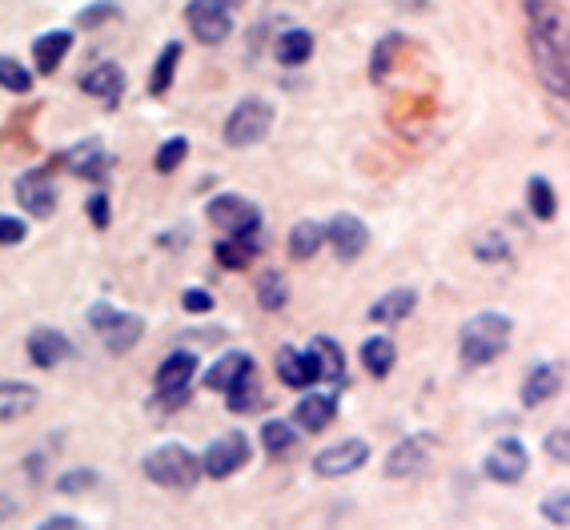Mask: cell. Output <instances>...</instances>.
<instances>
[{"mask_svg": "<svg viewBox=\"0 0 570 530\" xmlns=\"http://www.w3.org/2000/svg\"><path fill=\"white\" fill-rule=\"evenodd\" d=\"M526 17H530V53L534 65L546 81L550 93L566 97L570 81H566V21L562 9L550 0H526Z\"/></svg>", "mask_w": 570, "mask_h": 530, "instance_id": "cell-1", "label": "cell"}, {"mask_svg": "<svg viewBox=\"0 0 570 530\" xmlns=\"http://www.w3.org/2000/svg\"><path fill=\"white\" fill-rule=\"evenodd\" d=\"M510 330L514 322L506 314H478L462 326V342H458V354L466 366H486L494 362L506 346H510Z\"/></svg>", "mask_w": 570, "mask_h": 530, "instance_id": "cell-2", "label": "cell"}, {"mask_svg": "<svg viewBox=\"0 0 570 530\" xmlns=\"http://www.w3.org/2000/svg\"><path fill=\"white\" fill-rule=\"evenodd\" d=\"M141 466L157 486H169V490H189L201 478V458L181 442H165V446L149 450Z\"/></svg>", "mask_w": 570, "mask_h": 530, "instance_id": "cell-3", "label": "cell"}, {"mask_svg": "<svg viewBox=\"0 0 570 530\" xmlns=\"http://www.w3.org/2000/svg\"><path fill=\"white\" fill-rule=\"evenodd\" d=\"M89 326L101 334V342H105L113 354L133 350L137 338L145 334V322H141L137 314H121V310H113L109 302H97V306L89 310Z\"/></svg>", "mask_w": 570, "mask_h": 530, "instance_id": "cell-4", "label": "cell"}, {"mask_svg": "<svg viewBox=\"0 0 570 530\" xmlns=\"http://www.w3.org/2000/svg\"><path fill=\"white\" fill-rule=\"evenodd\" d=\"M269 129H273V105L261 101V97H245V101H237V109L225 121V141L237 145V149L257 145Z\"/></svg>", "mask_w": 570, "mask_h": 530, "instance_id": "cell-5", "label": "cell"}, {"mask_svg": "<svg viewBox=\"0 0 570 530\" xmlns=\"http://www.w3.org/2000/svg\"><path fill=\"white\" fill-rule=\"evenodd\" d=\"M209 221H213L217 229L233 233V237H253L257 225H261V213H257V205H253L249 197H241V193H221V197L209 201Z\"/></svg>", "mask_w": 570, "mask_h": 530, "instance_id": "cell-6", "label": "cell"}, {"mask_svg": "<svg viewBox=\"0 0 570 530\" xmlns=\"http://www.w3.org/2000/svg\"><path fill=\"white\" fill-rule=\"evenodd\" d=\"M193 374H197V358H193L189 350H177V354H169V358L157 366V398H161L165 410H173V406L185 402Z\"/></svg>", "mask_w": 570, "mask_h": 530, "instance_id": "cell-7", "label": "cell"}, {"mask_svg": "<svg viewBox=\"0 0 570 530\" xmlns=\"http://www.w3.org/2000/svg\"><path fill=\"white\" fill-rule=\"evenodd\" d=\"M249 454H253L249 438H245L241 430H233V434H221L217 442H209V450H205V458H201V470H205L209 478H229L233 470H241V466L249 462Z\"/></svg>", "mask_w": 570, "mask_h": 530, "instance_id": "cell-8", "label": "cell"}, {"mask_svg": "<svg viewBox=\"0 0 570 530\" xmlns=\"http://www.w3.org/2000/svg\"><path fill=\"white\" fill-rule=\"evenodd\" d=\"M185 21H189V29H193V37L201 45H221L229 37V29H233L221 0H189Z\"/></svg>", "mask_w": 570, "mask_h": 530, "instance_id": "cell-9", "label": "cell"}, {"mask_svg": "<svg viewBox=\"0 0 570 530\" xmlns=\"http://www.w3.org/2000/svg\"><path fill=\"white\" fill-rule=\"evenodd\" d=\"M366 462H370V442H362V438H346V442H338V446L322 450V454L314 458V470H318L322 478H346V474L362 470Z\"/></svg>", "mask_w": 570, "mask_h": 530, "instance_id": "cell-10", "label": "cell"}, {"mask_svg": "<svg viewBox=\"0 0 570 530\" xmlns=\"http://www.w3.org/2000/svg\"><path fill=\"white\" fill-rule=\"evenodd\" d=\"M326 237H330L338 261H358V257L366 253V245H370V229H366L354 213H338V217L330 221Z\"/></svg>", "mask_w": 570, "mask_h": 530, "instance_id": "cell-11", "label": "cell"}, {"mask_svg": "<svg viewBox=\"0 0 570 530\" xmlns=\"http://www.w3.org/2000/svg\"><path fill=\"white\" fill-rule=\"evenodd\" d=\"M17 201L33 213V217H49L57 209V185L49 177V169H29L17 181Z\"/></svg>", "mask_w": 570, "mask_h": 530, "instance_id": "cell-12", "label": "cell"}, {"mask_svg": "<svg viewBox=\"0 0 570 530\" xmlns=\"http://www.w3.org/2000/svg\"><path fill=\"white\" fill-rule=\"evenodd\" d=\"M526 466H530V458H526L522 442H514V438H498V446L486 454V474L494 482H518L526 474Z\"/></svg>", "mask_w": 570, "mask_h": 530, "instance_id": "cell-13", "label": "cell"}, {"mask_svg": "<svg viewBox=\"0 0 570 530\" xmlns=\"http://www.w3.org/2000/svg\"><path fill=\"white\" fill-rule=\"evenodd\" d=\"M277 378L290 386V390H306V386H314L322 374H318V362H314V354L310 350H294V346H285L281 354H277Z\"/></svg>", "mask_w": 570, "mask_h": 530, "instance_id": "cell-14", "label": "cell"}, {"mask_svg": "<svg viewBox=\"0 0 570 530\" xmlns=\"http://www.w3.org/2000/svg\"><path fill=\"white\" fill-rule=\"evenodd\" d=\"M69 354H73V346H69V338H65L61 330H33V338H29V358H33V366L53 370V366H61Z\"/></svg>", "mask_w": 570, "mask_h": 530, "instance_id": "cell-15", "label": "cell"}, {"mask_svg": "<svg viewBox=\"0 0 570 530\" xmlns=\"http://www.w3.org/2000/svg\"><path fill=\"white\" fill-rule=\"evenodd\" d=\"M334 414H338V398L334 394H326V390H318V394H306L302 402H298V410H294V422L302 426V430H326L330 422H334Z\"/></svg>", "mask_w": 570, "mask_h": 530, "instance_id": "cell-16", "label": "cell"}, {"mask_svg": "<svg viewBox=\"0 0 570 530\" xmlns=\"http://www.w3.org/2000/svg\"><path fill=\"white\" fill-rule=\"evenodd\" d=\"M426 450H430V438H426V434L406 438L402 446H394V450H390V458H386V474H390V478H410V474H418V470H422V462H426Z\"/></svg>", "mask_w": 570, "mask_h": 530, "instance_id": "cell-17", "label": "cell"}, {"mask_svg": "<svg viewBox=\"0 0 570 530\" xmlns=\"http://www.w3.org/2000/svg\"><path fill=\"white\" fill-rule=\"evenodd\" d=\"M558 386H562V370H558L554 362H538V366H530V374H526V382H522V402H526V406H538V402L554 398Z\"/></svg>", "mask_w": 570, "mask_h": 530, "instance_id": "cell-18", "label": "cell"}, {"mask_svg": "<svg viewBox=\"0 0 570 530\" xmlns=\"http://www.w3.org/2000/svg\"><path fill=\"white\" fill-rule=\"evenodd\" d=\"M69 45H73V33H65V29H57V33H41V37L33 41L37 73H41V77L57 73V69H61V61H65V53H69Z\"/></svg>", "mask_w": 570, "mask_h": 530, "instance_id": "cell-19", "label": "cell"}, {"mask_svg": "<svg viewBox=\"0 0 570 530\" xmlns=\"http://www.w3.org/2000/svg\"><path fill=\"white\" fill-rule=\"evenodd\" d=\"M314 57V37L306 29H290V33H281L273 41V61L285 65V69H294V65H306Z\"/></svg>", "mask_w": 570, "mask_h": 530, "instance_id": "cell-20", "label": "cell"}, {"mask_svg": "<svg viewBox=\"0 0 570 530\" xmlns=\"http://www.w3.org/2000/svg\"><path fill=\"white\" fill-rule=\"evenodd\" d=\"M81 89H85L89 97H101L105 105H117L121 93H125V73H121V65H97V69L81 81Z\"/></svg>", "mask_w": 570, "mask_h": 530, "instance_id": "cell-21", "label": "cell"}, {"mask_svg": "<svg viewBox=\"0 0 570 530\" xmlns=\"http://www.w3.org/2000/svg\"><path fill=\"white\" fill-rule=\"evenodd\" d=\"M65 165H69L77 177H105V169H109V153L101 149V141H97V137H89V141H81L77 149H69V153H65Z\"/></svg>", "mask_w": 570, "mask_h": 530, "instance_id": "cell-22", "label": "cell"}, {"mask_svg": "<svg viewBox=\"0 0 570 530\" xmlns=\"http://www.w3.org/2000/svg\"><path fill=\"white\" fill-rule=\"evenodd\" d=\"M37 406V390L29 382H0V422H17Z\"/></svg>", "mask_w": 570, "mask_h": 530, "instance_id": "cell-23", "label": "cell"}, {"mask_svg": "<svg viewBox=\"0 0 570 530\" xmlns=\"http://www.w3.org/2000/svg\"><path fill=\"white\" fill-rule=\"evenodd\" d=\"M253 370V358L249 354H241V350H233V354H225V358H217L213 366H209V374H205V386L209 390H229L241 374H249Z\"/></svg>", "mask_w": 570, "mask_h": 530, "instance_id": "cell-24", "label": "cell"}, {"mask_svg": "<svg viewBox=\"0 0 570 530\" xmlns=\"http://www.w3.org/2000/svg\"><path fill=\"white\" fill-rule=\"evenodd\" d=\"M414 306H418V294L414 290H390L386 298H378L374 306H370V322H402V318H410L414 314Z\"/></svg>", "mask_w": 570, "mask_h": 530, "instance_id": "cell-25", "label": "cell"}, {"mask_svg": "<svg viewBox=\"0 0 570 530\" xmlns=\"http://www.w3.org/2000/svg\"><path fill=\"white\" fill-rule=\"evenodd\" d=\"M213 257L225 265V270H245V265L257 257V245L249 241V237H225V241H217L213 245Z\"/></svg>", "mask_w": 570, "mask_h": 530, "instance_id": "cell-26", "label": "cell"}, {"mask_svg": "<svg viewBox=\"0 0 570 530\" xmlns=\"http://www.w3.org/2000/svg\"><path fill=\"white\" fill-rule=\"evenodd\" d=\"M322 241H326V229H322L318 221H298V225L290 229V253H294L298 261L314 257V253L322 249Z\"/></svg>", "mask_w": 570, "mask_h": 530, "instance_id": "cell-27", "label": "cell"}, {"mask_svg": "<svg viewBox=\"0 0 570 530\" xmlns=\"http://www.w3.org/2000/svg\"><path fill=\"white\" fill-rule=\"evenodd\" d=\"M225 394H229V410H233V414H253V410L261 406V386H257V374H253V370L241 374Z\"/></svg>", "mask_w": 570, "mask_h": 530, "instance_id": "cell-28", "label": "cell"}, {"mask_svg": "<svg viewBox=\"0 0 570 530\" xmlns=\"http://www.w3.org/2000/svg\"><path fill=\"white\" fill-rule=\"evenodd\" d=\"M261 446L273 454V458H281V454H290L294 446H298V430L290 426V422H265L261 426Z\"/></svg>", "mask_w": 570, "mask_h": 530, "instance_id": "cell-29", "label": "cell"}, {"mask_svg": "<svg viewBox=\"0 0 570 530\" xmlns=\"http://www.w3.org/2000/svg\"><path fill=\"white\" fill-rule=\"evenodd\" d=\"M177 61H181V45H177V41H169V45L161 49L157 65H153V81H149V93H153V97H165V89L173 85V73H177Z\"/></svg>", "mask_w": 570, "mask_h": 530, "instance_id": "cell-30", "label": "cell"}, {"mask_svg": "<svg viewBox=\"0 0 570 530\" xmlns=\"http://www.w3.org/2000/svg\"><path fill=\"white\" fill-rule=\"evenodd\" d=\"M310 354H314V362H318V374H322V378H330V382H338V378L346 374V366H342V350H338V342H330V338H314V342H310Z\"/></svg>", "mask_w": 570, "mask_h": 530, "instance_id": "cell-31", "label": "cell"}, {"mask_svg": "<svg viewBox=\"0 0 570 530\" xmlns=\"http://www.w3.org/2000/svg\"><path fill=\"white\" fill-rule=\"evenodd\" d=\"M362 362H366V370H370L374 378H386V374L394 370V342H390V338H370V342L362 346Z\"/></svg>", "mask_w": 570, "mask_h": 530, "instance_id": "cell-32", "label": "cell"}, {"mask_svg": "<svg viewBox=\"0 0 570 530\" xmlns=\"http://www.w3.org/2000/svg\"><path fill=\"white\" fill-rule=\"evenodd\" d=\"M526 197H530V209H534V217H538V221H550V217L558 213V201H554V189H550V181L534 177V181L526 185Z\"/></svg>", "mask_w": 570, "mask_h": 530, "instance_id": "cell-33", "label": "cell"}, {"mask_svg": "<svg viewBox=\"0 0 570 530\" xmlns=\"http://www.w3.org/2000/svg\"><path fill=\"white\" fill-rule=\"evenodd\" d=\"M285 298H290V286H285V278H281V274H261V282H257V302H261V310H281Z\"/></svg>", "mask_w": 570, "mask_h": 530, "instance_id": "cell-34", "label": "cell"}, {"mask_svg": "<svg viewBox=\"0 0 570 530\" xmlns=\"http://www.w3.org/2000/svg\"><path fill=\"white\" fill-rule=\"evenodd\" d=\"M0 89H9V93H29V89H33V77H29L25 65H17L13 57H0Z\"/></svg>", "mask_w": 570, "mask_h": 530, "instance_id": "cell-35", "label": "cell"}, {"mask_svg": "<svg viewBox=\"0 0 570 530\" xmlns=\"http://www.w3.org/2000/svg\"><path fill=\"white\" fill-rule=\"evenodd\" d=\"M189 157V141L185 137H169L161 149H157V173H177V165Z\"/></svg>", "mask_w": 570, "mask_h": 530, "instance_id": "cell-36", "label": "cell"}, {"mask_svg": "<svg viewBox=\"0 0 570 530\" xmlns=\"http://www.w3.org/2000/svg\"><path fill=\"white\" fill-rule=\"evenodd\" d=\"M93 486H97V470H69V474L57 478V490H61V494H85V490H93Z\"/></svg>", "mask_w": 570, "mask_h": 530, "instance_id": "cell-37", "label": "cell"}, {"mask_svg": "<svg viewBox=\"0 0 570 530\" xmlns=\"http://www.w3.org/2000/svg\"><path fill=\"white\" fill-rule=\"evenodd\" d=\"M113 17H117L113 0H97V5H89L85 13H77V25H81V29H97L101 21H113Z\"/></svg>", "mask_w": 570, "mask_h": 530, "instance_id": "cell-38", "label": "cell"}, {"mask_svg": "<svg viewBox=\"0 0 570 530\" xmlns=\"http://www.w3.org/2000/svg\"><path fill=\"white\" fill-rule=\"evenodd\" d=\"M478 257H482V261H502V257H510L506 237H502V233H482V237H478Z\"/></svg>", "mask_w": 570, "mask_h": 530, "instance_id": "cell-39", "label": "cell"}, {"mask_svg": "<svg viewBox=\"0 0 570 530\" xmlns=\"http://www.w3.org/2000/svg\"><path fill=\"white\" fill-rule=\"evenodd\" d=\"M542 514H546L554 526H566V522H570V498H566V490H562V494H550V498L542 502Z\"/></svg>", "mask_w": 570, "mask_h": 530, "instance_id": "cell-40", "label": "cell"}, {"mask_svg": "<svg viewBox=\"0 0 570 530\" xmlns=\"http://www.w3.org/2000/svg\"><path fill=\"white\" fill-rule=\"evenodd\" d=\"M25 221L21 217H9V213H0V245H21L25 241Z\"/></svg>", "mask_w": 570, "mask_h": 530, "instance_id": "cell-41", "label": "cell"}, {"mask_svg": "<svg viewBox=\"0 0 570 530\" xmlns=\"http://www.w3.org/2000/svg\"><path fill=\"white\" fill-rule=\"evenodd\" d=\"M398 45H402L398 37H386V41L378 45V53H374V65H370V77H374V81H382V77H386V65H390V53H394Z\"/></svg>", "mask_w": 570, "mask_h": 530, "instance_id": "cell-42", "label": "cell"}, {"mask_svg": "<svg viewBox=\"0 0 570 530\" xmlns=\"http://www.w3.org/2000/svg\"><path fill=\"white\" fill-rule=\"evenodd\" d=\"M181 306H185L189 314H209V310H213V294H205V290H185V294H181Z\"/></svg>", "mask_w": 570, "mask_h": 530, "instance_id": "cell-43", "label": "cell"}, {"mask_svg": "<svg viewBox=\"0 0 570 530\" xmlns=\"http://www.w3.org/2000/svg\"><path fill=\"white\" fill-rule=\"evenodd\" d=\"M89 217H93L97 229L109 225V197H105V193H93V197H89Z\"/></svg>", "mask_w": 570, "mask_h": 530, "instance_id": "cell-44", "label": "cell"}, {"mask_svg": "<svg viewBox=\"0 0 570 530\" xmlns=\"http://www.w3.org/2000/svg\"><path fill=\"white\" fill-rule=\"evenodd\" d=\"M546 450H550V458L566 462V454H570V442H566V430H550V438H546Z\"/></svg>", "mask_w": 570, "mask_h": 530, "instance_id": "cell-45", "label": "cell"}, {"mask_svg": "<svg viewBox=\"0 0 570 530\" xmlns=\"http://www.w3.org/2000/svg\"><path fill=\"white\" fill-rule=\"evenodd\" d=\"M41 526H49V530H69V526H81L77 518H69V514H53V518H45Z\"/></svg>", "mask_w": 570, "mask_h": 530, "instance_id": "cell-46", "label": "cell"}, {"mask_svg": "<svg viewBox=\"0 0 570 530\" xmlns=\"http://www.w3.org/2000/svg\"><path fill=\"white\" fill-rule=\"evenodd\" d=\"M221 5H225V9H229V5H241V0H221Z\"/></svg>", "mask_w": 570, "mask_h": 530, "instance_id": "cell-47", "label": "cell"}]
</instances>
